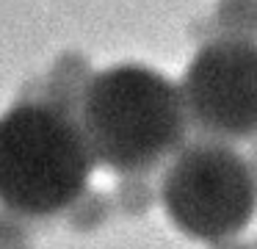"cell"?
<instances>
[{
	"mask_svg": "<svg viewBox=\"0 0 257 249\" xmlns=\"http://www.w3.org/2000/svg\"><path fill=\"white\" fill-rule=\"evenodd\" d=\"M78 122L100 166L150 175L188 141L180 86L147 64H113L91 75Z\"/></svg>",
	"mask_w": 257,
	"mask_h": 249,
	"instance_id": "6da1fadb",
	"label": "cell"
},
{
	"mask_svg": "<svg viewBox=\"0 0 257 249\" xmlns=\"http://www.w3.org/2000/svg\"><path fill=\"white\" fill-rule=\"evenodd\" d=\"M97 160L78 114L23 100L0 116V205L28 219L64 213L89 188Z\"/></svg>",
	"mask_w": 257,
	"mask_h": 249,
	"instance_id": "7a4b0ae2",
	"label": "cell"
},
{
	"mask_svg": "<svg viewBox=\"0 0 257 249\" xmlns=\"http://www.w3.org/2000/svg\"><path fill=\"white\" fill-rule=\"evenodd\" d=\"M158 197L183 235L224 243L254 219L257 172L232 144L199 136L169 158Z\"/></svg>",
	"mask_w": 257,
	"mask_h": 249,
	"instance_id": "3957f363",
	"label": "cell"
},
{
	"mask_svg": "<svg viewBox=\"0 0 257 249\" xmlns=\"http://www.w3.org/2000/svg\"><path fill=\"white\" fill-rule=\"evenodd\" d=\"M188 127L216 141L257 136V42L210 36L180 77Z\"/></svg>",
	"mask_w": 257,
	"mask_h": 249,
	"instance_id": "277c9868",
	"label": "cell"
},
{
	"mask_svg": "<svg viewBox=\"0 0 257 249\" xmlns=\"http://www.w3.org/2000/svg\"><path fill=\"white\" fill-rule=\"evenodd\" d=\"M91 66L83 55L78 53H67L53 64V69L47 72L45 86H42V100L58 105V108H67L72 114H78L80 97H83L86 86L91 80Z\"/></svg>",
	"mask_w": 257,
	"mask_h": 249,
	"instance_id": "5b68a950",
	"label": "cell"
},
{
	"mask_svg": "<svg viewBox=\"0 0 257 249\" xmlns=\"http://www.w3.org/2000/svg\"><path fill=\"white\" fill-rule=\"evenodd\" d=\"M213 36L257 42V0H218L213 11Z\"/></svg>",
	"mask_w": 257,
	"mask_h": 249,
	"instance_id": "8992f818",
	"label": "cell"
},
{
	"mask_svg": "<svg viewBox=\"0 0 257 249\" xmlns=\"http://www.w3.org/2000/svg\"><path fill=\"white\" fill-rule=\"evenodd\" d=\"M155 202V188L150 186L147 175H122L116 183V205L130 216H141Z\"/></svg>",
	"mask_w": 257,
	"mask_h": 249,
	"instance_id": "52a82bcc",
	"label": "cell"
},
{
	"mask_svg": "<svg viewBox=\"0 0 257 249\" xmlns=\"http://www.w3.org/2000/svg\"><path fill=\"white\" fill-rule=\"evenodd\" d=\"M67 210H69V224L75 230H94V227L105 224L108 216H111V199L105 194L83 191Z\"/></svg>",
	"mask_w": 257,
	"mask_h": 249,
	"instance_id": "ba28073f",
	"label": "cell"
},
{
	"mask_svg": "<svg viewBox=\"0 0 257 249\" xmlns=\"http://www.w3.org/2000/svg\"><path fill=\"white\" fill-rule=\"evenodd\" d=\"M20 219H23V213H14V210H9V208L0 210V249L23 246L25 227L20 224Z\"/></svg>",
	"mask_w": 257,
	"mask_h": 249,
	"instance_id": "9c48e42d",
	"label": "cell"
},
{
	"mask_svg": "<svg viewBox=\"0 0 257 249\" xmlns=\"http://www.w3.org/2000/svg\"><path fill=\"white\" fill-rule=\"evenodd\" d=\"M251 166H254V172H257V144H254V160H251Z\"/></svg>",
	"mask_w": 257,
	"mask_h": 249,
	"instance_id": "30bf717a",
	"label": "cell"
}]
</instances>
